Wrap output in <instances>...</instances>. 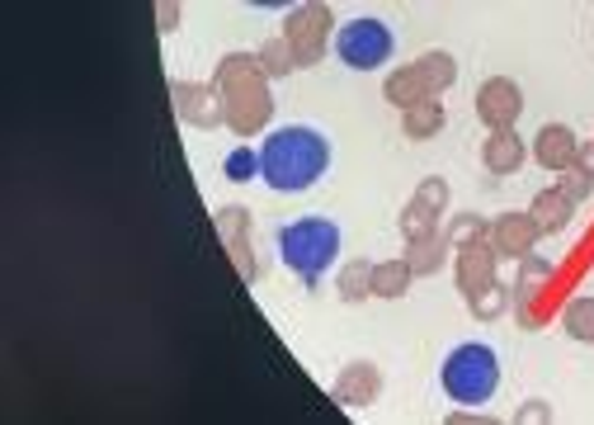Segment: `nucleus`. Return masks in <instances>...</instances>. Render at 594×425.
<instances>
[{
  "mask_svg": "<svg viewBox=\"0 0 594 425\" xmlns=\"http://www.w3.org/2000/svg\"><path fill=\"white\" fill-rule=\"evenodd\" d=\"M259 165H265V180L269 190L278 194H303L311 190L326 171H330V142L317 133V128H278V133L265 138V146H259Z\"/></svg>",
  "mask_w": 594,
  "mask_h": 425,
  "instance_id": "obj_1",
  "label": "nucleus"
},
{
  "mask_svg": "<svg viewBox=\"0 0 594 425\" xmlns=\"http://www.w3.org/2000/svg\"><path fill=\"white\" fill-rule=\"evenodd\" d=\"M269 77L255 67V58H227L217 67V77H213V85H217V104H222V119H227V128L232 133H255V128H265L269 123V114H274V100H269V85H265Z\"/></svg>",
  "mask_w": 594,
  "mask_h": 425,
  "instance_id": "obj_2",
  "label": "nucleus"
},
{
  "mask_svg": "<svg viewBox=\"0 0 594 425\" xmlns=\"http://www.w3.org/2000/svg\"><path fill=\"white\" fill-rule=\"evenodd\" d=\"M278 255L297 280L317 284L340 261V227L330 217H297V223L278 227Z\"/></svg>",
  "mask_w": 594,
  "mask_h": 425,
  "instance_id": "obj_3",
  "label": "nucleus"
},
{
  "mask_svg": "<svg viewBox=\"0 0 594 425\" xmlns=\"http://www.w3.org/2000/svg\"><path fill=\"white\" fill-rule=\"evenodd\" d=\"M443 393L462 406H481L495 397L500 387V355L487 345V341H468L449 350V360H443Z\"/></svg>",
  "mask_w": 594,
  "mask_h": 425,
  "instance_id": "obj_4",
  "label": "nucleus"
},
{
  "mask_svg": "<svg viewBox=\"0 0 594 425\" xmlns=\"http://www.w3.org/2000/svg\"><path fill=\"white\" fill-rule=\"evenodd\" d=\"M458 289L477 317H495L500 303H505V293L495 284V246H487L481 236L458 246Z\"/></svg>",
  "mask_w": 594,
  "mask_h": 425,
  "instance_id": "obj_5",
  "label": "nucleus"
},
{
  "mask_svg": "<svg viewBox=\"0 0 594 425\" xmlns=\"http://www.w3.org/2000/svg\"><path fill=\"white\" fill-rule=\"evenodd\" d=\"M392 48L397 39L382 20H355L336 33V52L349 71H378L382 62H392Z\"/></svg>",
  "mask_w": 594,
  "mask_h": 425,
  "instance_id": "obj_6",
  "label": "nucleus"
},
{
  "mask_svg": "<svg viewBox=\"0 0 594 425\" xmlns=\"http://www.w3.org/2000/svg\"><path fill=\"white\" fill-rule=\"evenodd\" d=\"M519 114H524V90H519L510 77L481 81V90H477V119L487 123L491 133H505V128H514Z\"/></svg>",
  "mask_w": 594,
  "mask_h": 425,
  "instance_id": "obj_7",
  "label": "nucleus"
},
{
  "mask_svg": "<svg viewBox=\"0 0 594 425\" xmlns=\"http://www.w3.org/2000/svg\"><path fill=\"white\" fill-rule=\"evenodd\" d=\"M326 33H330V10L326 6H297L288 10V29L284 39L297 52V67H311L326 52Z\"/></svg>",
  "mask_w": 594,
  "mask_h": 425,
  "instance_id": "obj_8",
  "label": "nucleus"
},
{
  "mask_svg": "<svg viewBox=\"0 0 594 425\" xmlns=\"http://www.w3.org/2000/svg\"><path fill=\"white\" fill-rule=\"evenodd\" d=\"M533 156L543 171L552 175H566L575 161H581V142H575V133L566 123H543L537 128V138H533Z\"/></svg>",
  "mask_w": 594,
  "mask_h": 425,
  "instance_id": "obj_9",
  "label": "nucleus"
},
{
  "mask_svg": "<svg viewBox=\"0 0 594 425\" xmlns=\"http://www.w3.org/2000/svg\"><path fill=\"white\" fill-rule=\"evenodd\" d=\"M537 236H543V227L533 223V213H505L491 223V246H495V255H510V261L533 255Z\"/></svg>",
  "mask_w": 594,
  "mask_h": 425,
  "instance_id": "obj_10",
  "label": "nucleus"
},
{
  "mask_svg": "<svg viewBox=\"0 0 594 425\" xmlns=\"http://www.w3.org/2000/svg\"><path fill=\"white\" fill-rule=\"evenodd\" d=\"M443 203H449V184H443V180H424L420 190H416V199L406 203V213H401V232H406V236H420V232L439 227Z\"/></svg>",
  "mask_w": 594,
  "mask_h": 425,
  "instance_id": "obj_11",
  "label": "nucleus"
},
{
  "mask_svg": "<svg viewBox=\"0 0 594 425\" xmlns=\"http://www.w3.org/2000/svg\"><path fill=\"white\" fill-rule=\"evenodd\" d=\"M378 393H382V374H378V364H368V360L345 364V374L330 387V397L340 406H368V402H378Z\"/></svg>",
  "mask_w": 594,
  "mask_h": 425,
  "instance_id": "obj_12",
  "label": "nucleus"
},
{
  "mask_svg": "<svg viewBox=\"0 0 594 425\" xmlns=\"http://www.w3.org/2000/svg\"><path fill=\"white\" fill-rule=\"evenodd\" d=\"M382 95L392 100L401 114L406 109H416L420 100H434V90H430V81H424V71H420V62H406V67H397L392 77H387V85H382Z\"/></svg>",
  "mask_w": 594,
  "mask_h": 425,
  "instance_id": "obj_13",
  "label": "nucleus"
},
{
  "mask_svg": "<svg viewBox=\"0 0 594 425\" xmlns=\"http://www.w3.org/2000/svg\"><path fill=\"white\" fill-rule=\"evenodd\" d=\"M524 156H529V146H524V138H519L514 128H505V133H491L487 142H481V161H487L491 175H514L519 165H524Z\"/></svg>",
  "mask_w": 594,
  "mask_h": 425,
  "instance_id": "obj_14",
  "label": "nucleus"
},
{
  "mask_svg": "<svg viewBox=\"0 0 594 425\" xmlns=\"http://www.w3.org/2000/svg\"><path fill=\"white\" fill-rule=\"evenodd\" d=\"M449 246H453V236H449V232H439V227H430V232L411 236L406 265H411V274H439V265H443V255H449Z\"/></svg>",
  "mask_w": 594,
  "mask_h": 425,
  "instance_id": "obj_15",
  "label": "nucleus"
},
{
  "mask_svg": "<svg viewBox=\"0 0 594 425\" xmlns=\"http://www.w3.org/2000/svg\"><path fill=\"white\" fill-rule=\"evenodd\" d=\"M213 95V85H194V81H180L175 85V114L180 119H190V123H198V128H213V123H227L217 114V109H203L198 100H208Z\"/></svg>",
  "mask_w": 594,
  "mask_h": 425,
  "instance_id": "obj_16",
  "label": "nucleus"
},
{
  "mask_svg": "<svg viewBox=\"0 0 594 425\" xmlns=\"http://www.w3.org/2000/svg\"><path fill=\"white\" fill-rule=\"evenodd\" d=\"M533 223L543 227V232H566L571 227V213H575V203L562 194V190H543L533 199Z\"/></svg>",
  "mask_w": 594,
  "mask_h": 425,
  "instance_id": "obj_17",
  "label": "nucleus"
},
{
  "mask_svg": "<svg viewBox=\"0 0 594 425\" xmlns=\"http://www.w3.org/2000/svg\"><path fill=\"white\" fill-rule=\"evenodd\" d=\"M401 123H406V138H416V142L439 138V128H443V100L439 95L434 100H420L416 109H406Z\"/></svg>",
  "mask_w": 594,
  "mask_h": 425,
  "instance_id": "obj_18",
  "label": "nucleus"
},
{
  "mask_svg": "<svg viewBox=\"0 0 594 425\" xmlns=\"http://www.w3.org/2000/svg\"><path fill=\"white\" fill-rule=\"evenodd\" d=\"M411 265H406V255L401 261H382V265H373V293L378 298H401L406 289H411Z\"/></svg>",
  "mask_w": 594,
  "mask_h": 425,
  "instance_id": "obj_19",
  "label": "nucleus"
},
{
  "mask_svg": "<svg viewBox=\"0 0 594 425\" xmlns=\"http://www.w3.org/2000/svg\"><path fill=\"white\" fill-rule=\"evenodd\" d=\"M259 71H265V77H288V71L297 67V52H293V43L288 39H269L265 48H259Z\"/></svg>",
  "mask_w": 594,
  "mask_h": 425,
  "instance_id": "obj_20",
  "label": "nucleus"
},
{
  "mask_svg": "<svg viewBox=\"0 0 594 425\" xmlns=\"http://www.w3.org/2000/svg\"><path fill=\"white\" fill-rule=\"evenodd\" d=\"M562 326L571 331V341H594V298H571L562 312Z\"/></svg>",
  "mask_w": 594,
  "mask_h": 425,
  "instance_id": "obj_21",
  "label": "nucleus"
},
{
  "mask_svg": "<svg viewBox=\"0 0 594 425\" xmlns=\"http://www.w3.org/2000/svg\"><path fill=\"white\" fill-rule=\"evenodd\" d=\"M420 71H424V81H430L434 95L458 81V62L449 58V52H424V58H420Z\"/></svg>",
  "mask_w": 594,
  "mask_h": 425,
  "instance_id": "obj_22",
  "label": "nucleus"
},
{
  "mask_svg": "<svg viewBox=\"0 0 594 425\" xmlns=\"http://www.w3.org/2000/svg\"><path fill=\"white\" fill-rule=\"evenodd\" d=\"M363 293H373V265H363V261L345 265V274H340V298L345 303H359Z\"/></svg>",
  "mask_w": 594,
  "mask_h": 425,
  "instance_id": "obj_23",
  "label": "nucleus"
},
{
  "mask_svg": "<svg viewBox=\"0 0 594 425\" xmlns=\"http://www.w3.org/2000/svg\"><path fill=\"white\" fill-rule=\"evenodd\" d=\"M222 171H227V180L246 184L255 175H265V165H259V152H250V146H236V152H227V161H222Z\"/></svg>",
  "mask_w": 594,
  "mask_h": 425,
  "instance_id": "obj_24",
  "label": "nucleus"
},
{
  "mask_svg": "<svg viewBox=\"0 0 594 425\" xmlns=\"http://www.w3.org/2000/svg\"><path fill=\"white\" fill-rule=\"evenodd\" d=\"M217 232L227 236V246H232L236 255L246 251V213H240V209H227V213H217Z\"/></svg>",
  "mask_w": 594,
  "mask_h": 425,
  "instance_id": "obj_25",
  "label": "nucleus"
},
{
  "mask_svg": "<svg viewBox=\"0 0 594 425\" xmlns=\"http://www.w3.org/2000/svg\"><path fill=\"white\" fill-rule=\"evenodd\" d=\"M556 190H562L571 203H581V199H590V194H594V175H590V171H581V165H571L566 180L556 184Z\"/></svg>",
  "mask_w": 594,
  "mask_h": 425,
  "instance_id": "obj_26",
  "label": "nucleus"
},
{
  "mask_svg": "<svg viewBox=\"0 0 594 425\" xmlns=\"http://www.w3.org/2000/svg\"><path fill=\"white\" fill-rule=\"evenodd\" d=\"M156 14H161V29H175L180 24V6H161Z\"/></svg>",
  "mask_w": 594,
  "mask_h": 425,
  "instance_id": "obj_27",
  "label": "nucleus"
},
{
  "mask_svg": "<svg viewBox=\"0 0 594 425\" xmlns=\"http://www.w3.org/2000/svg\"><path fill=\"white\" fill-rule=\"evenodd\" d=\"M547 416V406H524V412H519V421H543Z\"/></svg>",
  "mask_w": 594,
  "mask_h": 425,
  "instance_id": "obj_28",
  "label": "nucleus"
},
{
  "mask_svg": "<svg viewBox=\"0 0 594 425\" xmlns=\"http://www.w3.org/2000/svg\"><path fill=\"white\" fill-rule=\"evenodd\" d=\"M575 165H581V171H590V175H594V146H590V152H585L581 161H575Z\"/></svg>",
  "mask_w": 594,
  "mask_h": 425,
  "instance_id": "obj_29",
  "label": "nucleus"
}]
</instances>
